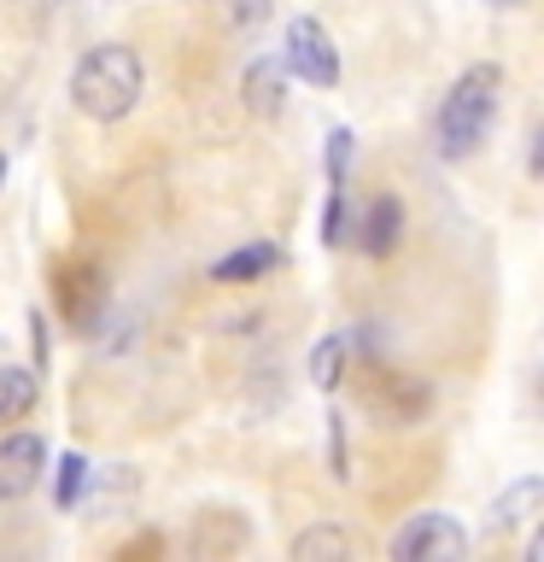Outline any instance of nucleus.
<instances>
[{
  "label": "nucleus",
  "mask_w": 544,
  "mask_h": 562,
  "mask_svg": "<svg viewBox=\"0 0 544 562\" xmlns=\"http://www.w3.org/2000/svg\"><path fill=\"white\" fill-rule=\"evenodd\" d=\"M140 88H147V70H140V53L123 42L88 47L77 59V77H70V100H77L82 117L94 123H123L135 112Z\"/></svg>",
  "instance_id": "obj_1"
},
{
  "label": "nucleus",
  "mask_w": 544,
  "mask_h": 562,
  "mask_svg": "<svg viewBox=\"0 0 544 562\" xmlns=\"http://www.w3.org/2000/svg\"><path fill=\"white\" fill-rule=\"evenodd\" d=\"M498 94H503V70L498 65H468L451 82L445 105H439V153L445 158H468L486 140L491 117H498Z\"/></svg>",
  "instance_id": "obj_2"
},
{
  "label": "nucleus",
  "mask_w": 544,
  "mask_h": 562,
  "mask_svg": "<svg viewBox=\"0 0 544 562\" xmlns=\"http://www.w3.org/2000/svg\"><path fill=\"white\" fill-rule=\"evenodd\" d=\"M281 65H287V77L310 82V88H333V82H340V47H333V35H328L322 18H310V12L293 18Z\"/></svg>",
  "instance_id": "obj_3"
},
{
  "label": "nucleus",
  "mask_w": 544,
  "mask_h": 562,
  "mask_svg": "<svg viewBox=\"0 0 544 562\" xmlns=\"http://www.w3.org/2000/svg\"><path fill=\"white\" fill-rule=\"evenodd\" d=\"M463 551H468V533L456 527V516H445V509H421V516L410 527H398V539H393L398 562H456Z\"/></svg>",
  "instance_id": "obj_4"
},
{
  "label": "nucleus",
  "mask_w": 544,
  "mask_h": 562,
  "mask_svg": "<svg viewBox=\"0 0 544 562\" xmlns=\"http://www.w3.org/2000/svg\"><path fill=\"white\" fill-rule=\"evenodd\" d=\"M47 469V446L42 434H12L0 439V498H30L35 481Z\"/></svg>",
  "instance_id": "obj_5"
},
{
  "label": "nucleus",
  "mask_w": 544,
  "mask_h": 562,
  "mask_svg": "<svg viewBox=\"0 0 544 562\" xmlns=\"http://www.w3.org/2000/svg\"><path fill=\"white\" fill-rule=\"evenodd\" d=\"M240 100H246V112H258V117H275L281 112V100H287V65L281 59H252L246 65V77H240Z\"/></svg>",
  "instance_id": "obj_6"
},
{
  "label": "nucleus",
  "mask_w": 544,
  "mask_h": 562,
  "mask_svg": "<svg viewBox=\"0 0 544 562\" xmlns=\"http://www.w3.org/2000/svg\"><path fill=\"white\" fill-rule=\"evenodd\" d=\"M358 240H363V252H369V258H393V252H398V240H404V205L381 193V200L363 211Z\"/></svg>",
  "instance_id": "obj_7"
},
{
  "label": "nucleus",
  "mask_w": 544,
  "mask_h": 562,
  "mask_svg": "<svg viewBox=\"0 0 544 562\" xmlns=\"http://www.w3.org/2000/svg\"><path fill=\"white\" fill-rule=\"evenodd\" d=\"M539 504H544V481H539V474H526V481H515L498 504H491V533H509V527L533 521Z\"/></svg>",
  "instance_id": "obj_8"
},
{
  "label": "nucleus",
  "mask_w": 544,
  "mask_h": 562,
  "mask_svg": "<svg viewBox=\"0 0 544 562\" xmlns=\"http://www.w3.org/2000/svg\"><path fill=\"white\" fill-rule=\"evenodd\" d=\"M275 246L270 240H252V246H240V252H228V258H217V270H211V281H263L275 270Z\"/></svg>",
  "instance_id": "obj_9"
},
{
  "label": "nucleus",
  "mask_w": 544,
  "mask_h": 562,
  "mask_svg": "<svg viewBox=\"0 0 544 562\" xmlns=\"http://www.w3.org/2000/svg\"><path fill=\"white\" fill-rule=\"evenodd\" d=\"M35 398H42V381L30 369H18V363L0 369V422H24L35 411Z\"/></svg>",
  "instance_id": "obj_10"
},
{
  "label": "nucleus",
  "mask_w": 544,
  "mask_h": 562,
  "mask_svg": "<svg viewBox=\"0 0 544 562\" xmlns=\"http://www.w3.org/2000/svg\"><path fill=\"white\" fill-rule=\"evenodd\" d=\"M316 557H351V539L340 527H305L293 539V562H316Z\"/></svg>",
  "instance_id": "obj_11"
},
{
  "label": "nucleus",
  "mask_w": 544,
  "mask_h": 562,
  "mask_svg": "<svg viewBox=\"0 0 544 562\" xmlns=\"http://www.w3.org/2000/svg\"><path fill=\"white\" fill-rule=\"evenodd\" d=\"M340 375H345V340L328 334V340H316V351H310V381L322 386V393H333Z\"/></svg>",
  "instance_id": "obj_12"
},
{
  "label": "nucleus",
  "mask_w": 544,
  "mask_h": 562,
  "mask_svg": "<svg viewBox=\"0 0 544 562\" xmlns=\"http://www.w3.org/2000/svg\"><path fill=\"white\" fill-rule=\"evenodd\" d=\"M88 492V457L70 451L59 463V486H53V498H59V509H77V498Z\"/></svg>",
  "instance_id": "obj_13"
},
{
  "label": "nucleus",
  "mask_w": 544,
  "mask_h": 562,
  "mask_svg": "<svg viewBox=\"0 0 544 562\" xmlns=\"http://www.w3.org/2000/svg\"><path fill=\"white\" fill-rule=\"evenodd\" d=\"M328 439H333V474L345 481V422L340 416H328Z\"/></svg>",
  "instance_id": "obj_14"
},
{
  "label": "nucleus",
  "mask_w": 544,
  "mask_h": 562,
  "mask_svg": "<svg viewBox=\"0 0 544 562\" xmlns=\"http://www.w3.org/2000/svg\"><path fill=\"white\" fill-rule=\"evenodd\" d=\"M270 12H275V0H235V24H258Z\"/></svg>",
  "instance_id": "obj_15"
},
{
  "label": "nucleus",
  "mask_w": 544,
  "mask_h": 562,
  "mask_svg": "<svg viewBox=\"0 0 544 562\" xmlns=\"http://www.w3.org/2000/svg\"><path fill=\"white\" fill-rule=\"evenodd\" d=\"M0 182H7V158H0Z\"/></svg>",
  "instance_id": "obj_16"
},
{
  "label": "nucleus",
  "mask_w": 544,
  "mask_h": 562,
  "mask_svg": "<svg viewBox=\"0 0 544 562\" xmlns=\"http://www.w3.org/2000/svg\"><path fill=\"white\" fill-rule=\"evenodd\" d=\"M498 7H515V0H498Z\"/></svg>",
  "instance_id": "obj_17"
}]
</instances>
